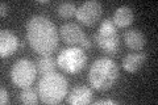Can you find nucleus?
I'll return each mask as SVG.
<instances>
[{
  "instance_id": "20",
  "label": "nucleus",
  "mask_w": 158,
  "mask_h": 105,
  "mask_svg": "<svg viewBox=\"0 0 158 105\" xmlns=\"http://www.w3.org/2000/svg\"><path fill=\"white\" fill-rule=\"evenodd\" d=\"M0 8H2V11H0V14H2V17H6L7 13H8V4L3 2L2 4H0Z\"/></svg>"
},
{
  "instance_id": "19",
  "label": "nucleus",
  "mask_w": 158,
  "mask_h": 105,
  "mask_svg": "<svg viewBox=\"0 0 158 105\" xmlns=\"http://www.w3.org/2000/svg\"><path fill=\"white\" fill-rule=\"evenodd\" d=\"M79 47L83 49V50H85V51H86V50H88V49L91 47V41H90V39H88V38L86 37V38H85V39H83V41L81 42V45H79Z\"/></svg>"
},
{
  "instance_id": "16",
  "label": "nucleus",
  "mask_w": 158,
  "mask_h": 105,
  "mask_svg": "<svg viewBox=\"0 0 158 105\" xmlns=\"http://www.w3.org/2000/svg\"><path fill=\"white\" fill-rule=\"evenodd\" d=\"M20 101L27 105H34L38 103V95L36 92V89H33L31 87L23 88L21 93H20Z\"/></svg>"
},
{
  "instance_id": "5",
  "label": "nucleus",
  "mask_w": 158,
  "mask_h": 105,
  "mask_svg": "<svg viewBox=\"0 0 158 105\" xmlns=\"http://www.w3.org/2000/svg\"><path fill=\"white\" fill-rule=\"evenodd\" d=\"M87 55L79 46H69L61 50L57 58V66L67 74H77L85 68Z\"/></svg>"
},
{
  "instance_id": "4",
  "label": "nucleus",
  "mask_w": 158,
  "mask_h": 105,
  "mask_svg": "<svg viewBox=\"0 0 158 105\" xmlns=\"http://www.w3.org/2000/svg\"><path fill=\"white\" fill-rule=\"evenodd\" d=\"M94 39H95L98 46L110 55H115L120 47V37L117 33V28L115 26L111 18L103 20L98 32L94 36Z\"/></svg>"
},
{
  "instance_id": "14",
  "label": "nucleus",
  "mask_w": 158,
  "mask_h": 105,
  "mask_svg": "<svg viewBox=\"0 0 158 105\" xmlns=\"http://www.w3.org/2000/svg\"><path fill=\"white\" fill-rule=\"evenodd\" d=\"M37 71L41 75L54 72L57 68V61L50 55H44L37 61Z\"/></svg>"
},
{
  "instance_id": "17",
  "label": "nucleus",
  "mask_w": 158,
  "mask_h": 105,
  "mask_svg": "<svg viewBox=\"0 0 158 105\" xmlns=\"http://www.w3.org/2000/svg\"><path fill=\"white\" fill-rule=\"evenodd\" d=\"M9 103V99H8V92H7V89L2 87L0 88V104H3V105H6Z\"/></svg>"
},
{
  "instance_id": "18",
  "label": "nucleus",
  "mask_w": 158,
  "mask_h": 105,
  "mask_svg": "<svg viewBox=\"0 0 158 105\" xmlns=\"http://www.w3.org/2000/svg\"><path fill=\"white\" fill-rule=\"evenodd\" d=\"M95 105H104V104H110V105H117L118 101L116 100H112V99H106V100H98V101L94 103Z\"/></svg>"
},
{
  "instance_id": "15",
  "label": "nucleus",
  "mask_w": 158,
  "mask_h": 105,
  "mask_svg": "<svg viewBox=\"0 0 158 105\" xmlns=\"http://www.w3.org/2000/svg\"><path fill=\"white\" fill-rule=\"evenodd\" d=\"M77 12V7L74 3L70 2H63L57 6V14L62 18H70Z\"/></svg>"
},
{
  "instance_id": "21",
  "label": "nucleus",
  "mask_w": 158,
  "mask_h": 105,
  "mask_svg": "<svg viewBox=\"0 0 158 105\" xmlns=\"http://www.w3.org/2000/svg\"><path fill=\"white\" fill-rule=\"evenodd\" d=\"M38 4H49V0H38Z\"/></svg>"
},
{
  "instance_id": "6",
  "label": "nucleus",
  "mask_w": 158,
  "mask_h": 105,
  "mask_svg": "<svg viewBox=\"0 0 158 105\" xmlns=\"http://www.w3.org/2000/svg\"><path fill=\"white\" fill-rule=\"evenodd\" d=\"M37 66L36 63L27 58L19 59L11 68V80L19 88L31 87V84L36 80Z\"/></svg>"
},
{
  "instance_id": "11",
  "label": "nucleus",
  "mask_w": 158,
  "mask_h": 105,
  "mask_svg": "<svg viewBox=\"0 0 158 105\" xmlns=\"http://www.w3.org/2000/svg\"><path fill=\"white\" fill-rule=\"evenodd\" d=\"M124 39L125 45L132 50H136V51H140L145 47L146 45V37L145 34L142 33L138 29H132V30H128L124 33Z\"/></svg>"
},
{
  "instance_id": "1",
  "label": "nucleus",
  "mask_w": 158,
  "mask_h": 105,
  "mask_svg": "<svg viewBox=\"0 0 158 105\" xmlns=\"http://www.w3.org/2000/svg\"><path fill=\"white\" fill-rule=\"evenodd\" d=\"M27 39L38 55H52L58 46V30L50 18L36 14L27 22Z\"/></svg>"
},
{
  "instance_id": "10",
  "label": "nucleus",
  "mask_w": 158,
  "mask_h": 105,
  "mask_svg": "<svg viewBox=\"0 0 158 105\" xmlns=\"http://www.w3.org/2000/svg\"><path fill=\"white\" fill-rule=\"evenodd\" d=\"M94 91L87 86H77L69 93L67 103L71 105H86L92 103Z\"/></svg>"
},
{
  "instance_id": "3",
  "label": "nucleus",
  "mask_w": 158,
  "mask_h": 105,
  "mask_svg": "<svg viewBox=\"0 0 158 105\" xmlns=\"http://www.w3.org/2000/svg\"><path fill=\"white\" fill-rule=\"evenodd\" d=\"M38 96L44 104H59L66 97L69 84L65 76L56 71L42 75L38 83Z\"/></svg>"
},
{
  "instance_id": "12",
  "label": "nucleus",
  "mask_w": 158,
  "mask_h": 105,
  "mask_svg": "<svg viewBox=\"0 0 158 105\" xmlns=\"http://www.w3.org/2000/svg\"><path fill=\"white\" fill-rule=\"evenodd\" d=\"M133 20H135V13H133L132 8L123 6L118 7L113 13L112 22L115 24L116 28H127L133 22Z\"/></svg>"
},
{
  "instance_id": "2",
  "label": "nucleus",
  "mask_w": 158,
  "mask_h": 105,
  "mask_svg": "<svg viewBox=\"0 0 158 105\" xmlns=\"http://www.w3.org/2000/svg\"><path fill=\"white\" fill-rule=\"evenodd\" d=\"M87 79L92 89L102 92L108 91V89L113 88L118 79V67L108 57L98 58L91 64Z\"/></svg>"
},
{
  "instance_id": "13",
  "label": "nucleus",
  "mask_w": 158,
  "mask_h": 105,
  "mask_svg": "<svg viewBox=\"0 0 158 105\" xmlns=\"http://www.w3.org/2000/svg\"><path fill=\"white\" fill-rule=\"evenodd\" d=\"M146 62V54L145 53H131L123 58V68L128 72H136L138 71Z\"/></svg>"
},
{
  "instance_id": "8",
  "label": "nucleus",
  "mask_w": 158,
  "mask_h": 105,
  "mask_svg": "<svg viewBox=\"0 0 158 105\" xmlns=\"http://www.w3.org/2000/svg\"><path fill=\"white\" fill-rule=\"evenodd\" d=\"M59 36L62 41L67 43L69 46H77L86 38L83 29L75 22H66L59 28Z\"/></svg>"
},
{
  "instance_id": "9",
  "label": "nucleus",
  "mask_w": 158,
  "mask_h": 105,
  "mask_svg": "<svg viewBox=\"0 0 158 105\" xmlns=\"http://www.w3.org/2000/svg\"><path fill=\"white\" fill-rule=\"evenodd\" d=\"M20 46L21 43L15 33L7 30V29H3L0 32V57L2 58L11 57L13 53L17 51Z\"/></svg>"
},
{
  "instance_id": "7",
  "label": "nucleus",
  "mask_w": 158,
  "mask_h": 105,
  "mask_svg": "<svg viewBox=\"0 0 158 105\" xmlns=\"http://www.w3.org/2000/svg\"><path fill=\"white\" fill-rule=\"evenodd\" d=\"M103 12L102 4L96 2V0H88V2H85L79 8H77L75 16L78 18V21H81L83 25H94L96 21L100 20Z\"/></svg>"
}]
</instances>
